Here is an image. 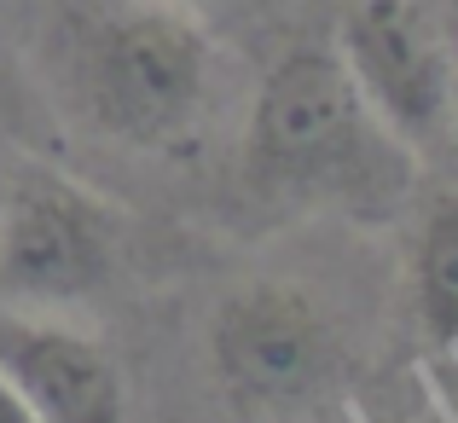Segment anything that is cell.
I'll return each mask as SVG.
<instances>
[{
	"label": "cell",
	"instance_id": "6da1fadb",
	"mask_svg": "<svg viewBox=\"0 0 458 423\" xmlns=\"http://www.w3.org/2000/svg\"><path fill=\"white\" fill-rule=\"evenodd\" d=\"M70 111L123 151H174L215 93V41L180 0H64L53 30Z\"/></svg>",
	"mask_w": 458,
	"mask_h": 423
},
{
	"label": "cell",
	"instance_id": "7a4b0ae2",
	"mask_svg": "<svg viewBox=\"0 0 458 423\" xmlns=\"http://www.w3.org/2000/svg\"><path fill=\"white\" fill-rule=\"evenodd\" d=\"M383 151H401L366 111L336 47L302 41L261 76L244 116V180L267 198L360 191Z\"/></svg>",
	"mask_w": 458,
	"mask_h": 423
},
{
	"label": "cell",
	"instance_id": "3957f363",
	"mask_svg": "<svg viewBox=\"0 0 458 423\" xmlns=\"http://www.w3.org/2000/svg\"><path fill=\"white\" fill-rule=\"evenodd\" d=\"M209 371L238 423H291L331 394L343 343L308 290L250 279L209 313Z\"/></svg>",
	"mask_w": 458,
	"mask_h": 423
},
{
	"label": "cell",
	"instance_id": "277c9868",
	"mask_svg": "<svg viewBox=\"0 0 458 423\" xmlns=\"http://www.w3.org/2000/svg\"><path fill=\"white\" fill-rule=\"evenodd\" d=\"M336 58L406 157L453 140V47L424 0H348L336 18Z\"/></svg>",
	"mask_w": 458,
	"mask_h": 423
},
{
	"label": "cell",
	"instance_id": "5b68a950",
	"mask_svg": "<svg viewBox=\"0 0 458 423\" xmlns=\"http://www.w3.org/2000/svg\"><path fill=\"white\" fill-rule=\"evenodd\" d=\"M116 209L88 186L30 168L0 180V296L18 308H70L111 284L116 273Z\"/></svg>",
	"mask_w": 458,
	"mask_h": 423
},
{
	"label": "cell",
	"instance_id": "8992f818",
	"mask_svg": "<svg viewBox=\"0 0 458 423\" xmlns=\"http://www.w3.org/2000/svg\"><path fill=\"white\" fill-rule=\"evenodd\" d=\"M0 371L41 423H128V383L88 331L0 313Z\"/></svg>",
	"mask_w": 458,
	"mask_h": 423
},
{
	"label": "cell",
	"instance_id": "52a82bcc",
	"mask_svg": "<svg viewBox=\"0 0 458 423\" xmlns=\"http://www.w3.org/2000/svg\"><path fill=\"white\" fill-rule=\"evenodd\" d=\"M412 301L436 348H458V186H441L418 215Z\"/></svg>",
	"mask_w": 458,
	"mask_h": 423
},
{
	"label": "cell",
	"instance_id": "ba28073f",
	"mask_svg": "<svg viewBox=\"0 0 458 423\" xmlns=\"http://www.w3.org/2000/svg\"><path fill=\"white\" fill-rule=\"evenodd\" d=\"M0 423H41V418L30 412V406L18 401V389L6 383V371H0Z\"/></svg>",
	"mask_w": 458,
	"mask_h": 423
},
{
	"label": "cell",
	"instance_id": "9c48e42d",
	"mask_svg": "<svg viewBox=\"0 0 458 423\" xmlns=\"http://www.w3.org/2000/svg\"><path fill=\"white\" fill-rule=\"evenodd\" d=\"M447 47H453V151H458V18L447 23Z\"/></svg>",
	"mask_w": 458,
	"mask_h": 423
}]
</instances>
